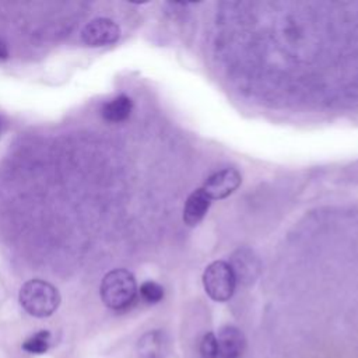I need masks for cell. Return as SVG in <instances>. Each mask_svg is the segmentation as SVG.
<instances>
[{
	"label": "cell",
	"mask_w": 358,
	"mask_h": 358,
	"mask_svg": "<svg viewBox=\"0 0 358 358\" xmlns=\"http://www.w3.org/2000/svg\"><path fill=\"white\" fill-rule=\"evenodd\" d=\"M18 299L24 310L35 317H48L60 305L59 291L39 278L27 281L20 289Z\"/></svg>",
	"instance_id": "cell-1"
},
{
	"label": "cell",
	"mask_w": 358,
	"mask_h": 358,
	"mask_svg": "<svg viewBox=\"0 0 358 358\" xmlns=\"http://www.w3.org/2000/svg\"><path fill=\"white\" fill-rule=\"evenodd\" d=\"M102 302L115 310L130 306L137 294L134 275L124 268H115L105 274L101 282Z\"/></svg>",
	"instance_id": "cell-2"
},
{
	"label": "cell",
	"mask_w": 358,
	"mask_h": 358,
	"mask_svg": "<svg viewBox=\"0 0 358 358\" xmlns=\"http://www.w3.org/2000/svg\"><path fill=\"white\" fill-rule=\"evenodd\" d=\"M235 285L234 273L227 262L215 260L206 267L203 273V287L211 299L217 302L228 301L234 295Z\"/></svg>",
	"instance_id": "cell-3"
},
{
	"label": "cell",
	"mask_w": 358,
	"mask_h": 358,
	"mask_svg": "<svg viewBox=\"0 0 358 358\" xmlns=\"http://www.w3.org/2000/svg\"><path fill=\"white\" fill-rule=\"evenodd\" d=\"M228 264L234 273L235 281L246 287L252 285L257 280L262 270L260 259L249 248H241L235 250Z\"/></svg>",
	"instance_id": "cell-4"
},
{
	"label": "cell",
	"mask_w": 358,
	"mask_h": 358,
	"mask_svg": "<svg viewBox=\"0 0 358 358\" xmlns=\"http://www.w3.org/2000/svg\"><path fill=\"white\" fill-rule=\"evenodd\" d=\"M120 36L119 25L109 18H95L81 31V39L91 48H99L115 43Z\"/></svg>",
	"instance_id": "cell-5"
},
{
	"label": "cell",
	"mask_w": 358,
	"mask_h": 358,
	"mask_svg": "<svg viewBox=\"0 0 358 358\" xmlns=\"http://www.w3.org/2000/svg\"><path fill=\"white\" fill-rule=\"evenodd\" d=\"M242 176L235 168H224L207 178L203 190L211 200H221L232 194L241 185Z\"/></svg>",
	"instance_id": "cell-6"
},
{
	"label": "cell",
	"mask_w": 358,
	"mask_h": 358,
	"mask_svg": "<svg viewBox=\"0 0 358 358\" xmlns=\"http://www.w3.org/2000/svg\"><path fill=\"white\" fill-rule=\"evenodd\" d=\"M217 344L220 358H239L245 347V338L238 327L227 324L220 329Z\"/></svg>",
	"instance_id": "cell-7"
},
{
	"label": "cell",
	"mask_w": 358,
	"mask_h": 358,
	"mask_svg": "<svg viewBox=\"0 0 358 358\" xmlns=\"http://www.w3.org/2000/svg\"><path fill=\"white\" fill-rule=\"evenodd\" d=\"M211 199L200 187L189 194L183 207V221L189 227H196L207 214Z\"/></svg>",
	"instance_id": "cell-8"
},
{
	"label": "cell",
	"mask_w": 358,
	"mask_h": 358,
	"mask_svg": "<svg viewBox=\"0 0 358 358\" xmlns=\"http://www.w3.org/2000/svg\"><path fill=\"white\" fill-rule=\"evenodd\" d=\"M140 358H164L168 352V340L164 331L152 330L141 336L137 343Z\"/></svg>",
	"instance_id": "cell-9"
},
{
	"label": "cell",
	"mask_w": 358,
	"mask_h": 358,
	"mask_svg": "<svg viewBox=\"0 0 358 358\" xmlns=\"http://www.w3.org/2000/svg\"><path fill=\"white\" fill-rule=\"evenodd\" d=\"M131 110L133 101L127 95H117L102 105L101 115L109 123H120L130 116Z\"/></svg>",
	"instance_id": "cell-10"
},
{
	"label": "cell",
	"mask_w": 358,
	"mask_h": 358,
	"mask_svg": "<svg viewBox=\"0 0 358 358\" xmlns=\"http://www.w3.org/2000/svg\"><path fill=\"white\" fill-rule=\"evenodd\" d=\"M49 343H50V333L48 330H41L22 343V350L31 354H43L48 351Z\"/></svg>",
	"instance_id": "cell-11"
},
{
	"label": "cell",
	"mask_w": 358,
	"mask_h": 358,
	"mask_svg": "<svg viewBox=\"0 0 358 358\" xmlns=\"http://www.w3.org/2000/svg\"><path fill=\"white\" fill-rule=\"evenodd\" d=\"M140 296L148 303H157L164 298V288L155 281H145L140 285Z\"/></svg>",
	"instance_id": "cell-12"
},
{
	"label": "cell",
	"mask_w": 358,
	"mask_h": 358,
	"mask_svg": "<svg viewBox=\"0 0 358 358\" xmlns=\"http://www.w3.org/2000/svg\"><path fill=\"white\" fill-rule=\"evenodd\" d=\"M200 355L201 358H220L217 337L213 333L203 336L200 343Z\"/></svg>",
	"instance_id": "cell-13"
},
{
	"label": "cell",
	"mask_w": 358,
	"mask_h": 358,
	"mask_svg": "<svg viewBox=\"0 0 358 358\" xmlns=\"http://www.w3.org/2000/svg\"><path fill=\"white\" fill-rule=\"evenodd\" d=\"M8 57V49L7 45L0 39V60H6Z\"/></svg>",
	"instance_id": "cell-14"
},
{
	"label": "cell",
	"mask_w": 358,
	"mask_h": 358,
	"mask_svg": "<svg viewBox=\"0 0 358 358\" xmlns=\"http://www.w3.org/2000/svg\"><path fill=\"white\" fill-rule=\"evenodd\" d=\"M0 129H1V122H0Z\"/></svg>",
	"instance_id": "cell-15"
}]
</instances>
